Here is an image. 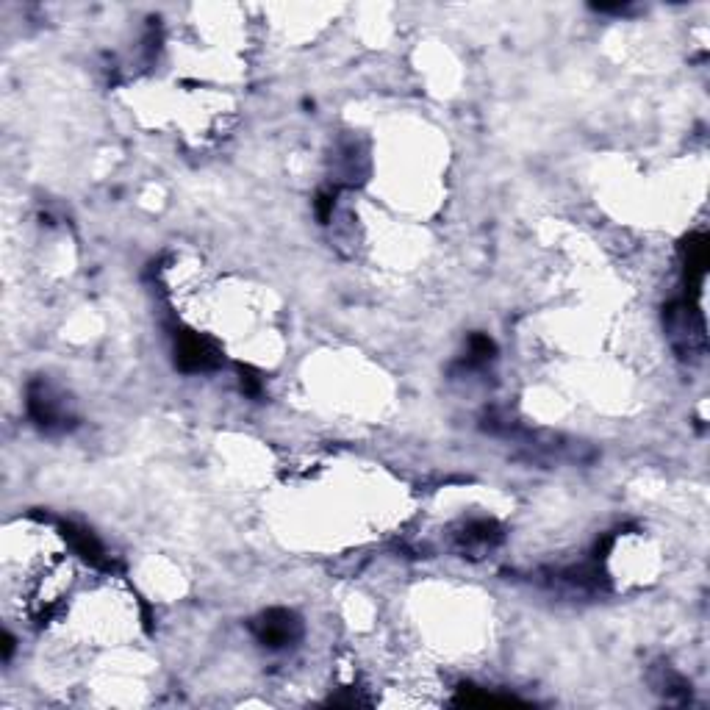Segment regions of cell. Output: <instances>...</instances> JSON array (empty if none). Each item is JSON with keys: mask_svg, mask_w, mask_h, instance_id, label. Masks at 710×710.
<instances>
[{"mask_svg": "<svg viewBox=\"0 0 710 710\" xmlns=\"http://www.w3.org/2000/svg\"><path fill=\"white\" fill-rule=\"evenodd\" d=\"M256 633L267 647H286L300 636V622L289 611H270L256 625Z\"/></svg>", "mask_w": 710, "mask_h": 710, "instance_id": "2", "label": "cell"}, {"mask_svg": "<svg viewBox=\"0 0 710 710\" xmlns=\"http://www.w3.org/2000/svg\"><path fill=\"white\" fill-rule=\"evenodd\" d=\"M28 411L42 428H59L67 422V405L45 383H34L28 392Z\"/></svg>", "mask_w": 710, "mask_h": 710, "instance_id": "1", "label": "cell"}]
</instances>
